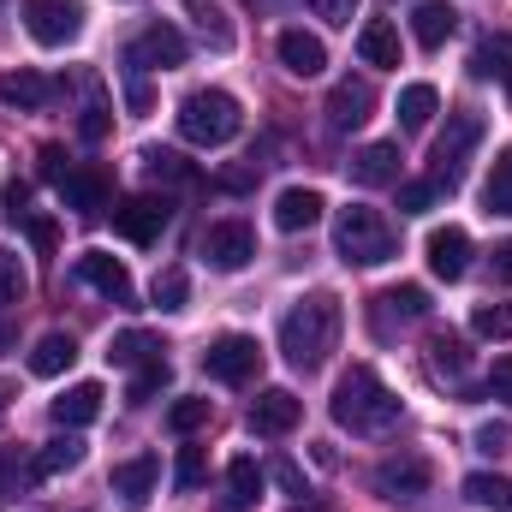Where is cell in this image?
<instances>
[{
	"mask_svg": "<svg viewBox=\"0 0 512 512\" xmlns=\"http://www.w3.org/2000/svg\"><path fill=\"white\" fill-rule=\"evenodd\" d=\"M340 298L334 292H310V298H298L292 310H286V322H280V352H286V364L292 370H322L328 364V352H334V340H340Z\"/></svg>",
	"mask_w": 512,
	"mask_h": 512,
	"instance_id": "obj_1",
	"label": "cell"
},
{
	"mask_svg": "<svg viewBox=\"0 0 512 512\" xmlns=\"http://www.w3.org/2000/svg\"><path fill=\"white\" fill-rule=\"evenodd\" d=\"M334 423L352 429V435H387L399 423V393L370 364H352L334 387Z\"/></svg>",
	"mask_w": 512,
	"mask_h": 512,
	"instance_id": "obj_2",
	"label": "cell"
},
{
	"mask_svg": "<svg viewBox=\"0 0 512 512\" xmlns=\"http://www.w3.org/2000/svg\"><path fill=\"white\" fill-rule=\"evenodd\" d=\"M393 251H399V239H393V227H387L382 209L346 203V209L334 215V256H340L346 268H382Z\"/></svg>",
	"mask_w": 512,
	"mask_h": 512,
	"instance_id": "obj_3",
	"label": "cell"
},
{
	"mask_svg": "<svg viewBox=\"0 0 512 512\" xmlns=\"http://www.w3.org/2000/svg\"><path fill=\"white\" fill-rule=\"evenodd\" d=\"M179 137L185 143H197V149H215V143H227V137H239V102L227 96V90H191L185 102H179Z\"/></svg>",
	"mask_w": 512,
	"mask_h": 512,
	"instance_id": "obj_4",
	"label": "cell"
},
{
	"mask_svg": "<svg viewBox=\"0 0 512 512\" xmlns=\"http://www.w3.org/2000/svg\"><path fill=\"white\" fill-rule=\"evenodd\" d=\"M483 143V114H453L447 131L435 137V185L441 191H459V179H465V161H471V149Z\"/></svg>",
	"mask_w": 512,
	"mask_h": 512,
	"instance_id": "obj_5",
	"label": "cell"
},
{
	"mask_svg": "<svg viewBox=\"0 0 512 512\" xmlns=\"http://www.w3.org/2000/svg\"><path fill=\"white\" fill-rule=\"evenodd\" d=\"M429 483H435V465L423 459V453H393V459H382L376 465V495L382 501H423L429 495Z\"/></svg>",
	"mask_w": 512,
	"mask_h": 512,
	"instance_id": "obj_6",
	"label": "cell"
},
{
	"mask_svg": "<svg viewBox=\"0 0 512 512\" xmlns=\"http://www.w3.org/2000/svg\"><path fill=\"white\" fill-rule=\"evenodd\" d=\"M203 370L227 387H245V382H256V370H262V346H256L251 334H221V340L203 352Z\"/></svg>",
	"mask_w": 512,
	"mask_h": 512,
	"instance_id": "obj_7",
	"label": "cell"
},
{
	"mask_svg": "<svg viewBox=\"0 0 512 512\" xmlns=\"http://www.w3.org/2000/svg\"><path fill=\"white\" fill-rule=\"evenodd\" d=\"M185 54H191V48H185V36H179L173 24H161V18H155L149 30H137V36H131L126 66H131V72H167V66H185Z\"/></svg>",
	"mask_w": 512,
	"mask_h": 512,
	"instance_id": "obj_8",
	"label": "cell"
},
{
	"mask_svg": "<svg viewBox=\"0 0 512 512\" xmlns=\"http://www.w3.org/2000/svg\"><path fill=\"white\" fill-rule=\"evenodd\" d=\"M24 24L42 48H66L84 30V6L78 0H24Z\"/></svg>",
	"mask_w": 512,
	"mask_h": 512,
	"instance_id": "obj_9",
	"label": "cell"
},
{
	"mask_svg": "<svg viewBox=\"0 0 512 512\" xmlns=\"http://www.w3.org/2000/svg\"><path fill=\"white\" fill-rule=\"evenodd\" d=\"M167 221H173L167 197H126V203H114V233L131 239V245H155L167 233Z\"/></svg>",
	"mask_w": 512,
	"mask_h": 512,
	"instance_id": "obj_10",
	"label": "cell"
},
{
	"mask_svg": "<svg viewBox=\"0 0 512 512\" xmlns=\"http://www.w3.org/2000/svg\"><path fill=\"white\" fill-rule=\"evenodd\" d=\"M197 251L209 256V268H221V274H239V268H251L256 256V233L245 221H215L209 233H203V245Z\"/></svg>",
	"mask_w": 512,
	"mask_h": 512,
	"instance_id": "obj_11",
	"label": "cell"
},
{
	"mask_svg": "<svg viewBox=\"0 0 512 512\" xmlns=\"http://www.w3.org/2000/svg\"><path fill=\"white\" fill-rule=\"evenodd\" d=\"M423 316H429V292L423 286H387V292H376V304H370V328L382 340H393V328H411Z\"/></svg>",
	"mask_w": 512,
	"mask_h": 512,
	"instance_id": "obj_12",
	"label": "cell"
},
{
	"mask_svg": "<svg viewBox=\"0 0 512 512\" xmlns=\"http://www.w3.org/2000/svg\"><path fill=\"white\" fill-rule=\"evenodd\" d=\"M78 280H84V286H96L108 304H137V286H131L126 262H120V256H108V251H84V256H78Z\"/></svg>",
	"mask_w": 512,
	"mask_h": 512,
	"instance_id": "obj_13",
	"label": "cell"
},
{
	"mask_svg": "<svg viewBox=\"0 0 512 512\" xmlns=\"http://www.w3.org/2000/svg\"><path fill=\"white\" fill-rule=\"evenodd\" d=\"M370 114H376V90H370V78H340V84L328 90V126L334 131H358Z\"/></svg>",
	"mask_w": 512,
	"mask_h": 512,
	"instance_id": "obj_14",
	"label": "cell"
},
{
	"mask_svg": "<svg viewBox=\"0 0 512 512\" xmlns=\"http://www.w3.org/2000/svg\"><path fill=\"white\" fill-rule=\"evenodd\" d=\"M298 417H304V405H298L292 387H262L256 405H251V429L256 435H292Z\"/></svg>",
	"mask_w": 512,
	"mask_h": 512,
	"instance_id": "obj_15",
	"label": "cell"
},
{
	"mask_svg": "<svg viewBox=\"0 0 512 512\" xmlns=\"http://www.w3.org/2000/svg\"><path fill=\"white\" fill-rule=\"evenodd\" d=\"M429 268H435V280H465V268H471V233L465 227H435L429 233Z\"/></svg>",
	"mask_w": 512,
	"mask_h": 512,
	"instance_id": "obj_16",
	"label": "cell"
},
{
	"mask_svg": "<svg viewBox=\"0 0 512 512\" xmlns=\"http://www.w3.org/2000/svg\"><path fill=\"white\" fill-rule=\"evenodd\" d=\"M280 66L292 72V78H322V66H328V48H322V36H310V30H280Z\"/></svg>",
	"mask_w": 512,
	"mask_h": 512,
	"instance_id": "obj_17",
	"label": "cell"
},
{
	"mask_svg": "<svg viewBox=\"0 0 512 512\" xmlns=\"http://www.w3.org/2000/svg\"><path fill=\"white\" fill-rule=\"evenodd\" d=\"M155 477H161V459H155V453H137V459H120V465H114L108 483H114V495H120L126 507H143V501L155 495Z\"/></svg>",
	"mask_w": 512,
	"mask_h": 512,
	"instance_id": "obj_18",
	"label": "cell"
},
{
	"mask_svg": "<svg viewBox=\"0 0 512 512\" xmlns=\"http://www.w3.org/2000/svg\"><path fill=\"white\" fill-rule=\"evenodd\" d=\"M346 167H352V179H358L364 191H376V185H399V143H364Z\"/></svg>",
	"mask_w": 512,
	"mask_h": 512,
	"instance_id": "obj_19",
	"label": "cell"
},
{
	"mask_svg": "<svg viewBox=\"0 0 512 512\" xmlns=\"http://www.w3.org/2000/svg\"><path fill=\"white\" fill-rule=\"evenodd\" d=\"M322 191H304V185H292V191H280L274 197V227L280 233H304V227H316L322 221Z\"/></svg>",
	"mask_w": 512,
	"mask_h": 512,
	"instance_id": "obj_20",
	"label": "cell"
},
{
	"mask_svg": "<svg viewBox=\"0 0 512 512\" xmlns=\"http://www.w3.org/2000/svg\"><path fill=\"white\" fill-rule=\"evenodd\" d=\"M102 399H108V393H102V382H78V387H66L48 411H54V423H60V429H84V423H96Z\"/></svg>",
	"mask_w": 512,
	"mask_h": 512,
	"instance_id": "obj_21",
	"label": "cell"
},
{
	"mask_svg": "<svg viewBox=\"0 0 512 512\" xmlns=\"http://www.w3.org/2000/svg\"><path fill=\"white\" fill-rule=\"evenodd\" d=\"M358 60H364V66H382V72H393V66L405 60V48H399V30H393L387 18H370V24L358 30Z\"/></svg>",
	"mask_w": 512,
	"mask_h": 512,
	"instance_id": "obj_22",
	"label": "cell"
},
{
	"mask_svg": "<svg viewBox=\"0 0 512 512\" xmlns=\"http://www.w3.org/2000/svg\"><path fill=\"white\" fill-rule=\"evenodd\" d=\"M155 358H167V346H161V334H149V328H126V334H114V346H108V364H120V370H143V364H155Z\"/></svg>",
	"mask_w": 512,
	"mask_h": 512,
	"instance_id": "obj_23",
	"label": "cell"
},
{
	"mask_svg": "<svg viewBox=\"0 0 512 512\" xmlns=\"http://www.w3.org/2000/svg\"><path fill=\"white\" fill-rule=\"evenodd\" d=\"M453 30H459V12H453L447 0H423V6L411 12V36H417V48H441Z\"/></svg>",
	"mask_w": 512,
	"mask_h": 512,
	"instance_id": "obj_24",
	"label": "cell"
},
{
	"mask_svg": "<svg viewBox=\"0 0 512 512\" xmlns=\"http://www.w3.org/2000/svg\"><path fill=\"white\" fill-rule=\"evenodd\" d=\"M60 203L78 209V215H102V209H108V185H102V173H66V179H60Z\"/></svg>",
	"mask_w": 512,
	"mask_h": 512,
	"instance_id": "obj_25",
	"label": "cell"
},
{
	"mask_svg": "<svg viewBox=\"0 0 512 512\" xmlns=\"http://www.w3.org/2000/svg\"><path fill=\"white\" fill-rule=\"evenodd\" d=\"M72 358H78V340L54 328L30 346V376H60V370H72Z\"/></svg>",
	"mask_w": 512,
	"mask_h": 512,
	"instance_id": "obj_26",
	"label": "cell"
},
{
	"mask_svg": "<svg viewBox=\"0 0 512 512\" xmlns=\"http://www.w3.org/2000/svg\"><path fill=\"white\" fill-rule=\"evenodd\" d=\"M429 370H435L441 382H453V387L465 382V370H471V352H465V340H459L453 328L429 340Z\"/></svg>",
	"mask_w": 512,
	"mask_h": 512,
	"instance_id": "obj_27",
	"label": "cell"
},
{
	"mask_svg": "<svg viewBox=\"0 0 512 512\" xmlns=\"http://www.w3.org/2000/svg\"><path fill=\"white\" fill-rule=\"evenodd\" d=\"M435 114H441L435 84H405V90H399V131H423Z\"/></svg>",
	"mask_w": 512,
	"mask_h": 512,
	"instance_id": "obj_28",
	"label": "cell"
},
{
	"mask_svg": "<svg viewBox=\"0 0 512 512\" xmlns=\"http://www.w3.org/2000/svg\"><path fill=\"white\" fill-rule=\"evenodd\" d=\"M256 489H262L256 459H233V465H227V507H221V512H251L256 507Z\"/></svg>",
	"mask_w": 512,
	"mask_h": 512,
	"instance_id": "obj_29",
	"label": "cell"
},
{
	"mask_svg": "<svg viewBox=\"0 0 512 512\" xmlns=\"http://www.w3.org/2000/svg\"><path fill=\"white\" fill-rule=\"evenodd\" d=\"M143 173H149L155 185H161V179H167V185H197V167H191L179 149H143Z\"/></svg>",
	"mask_w": 512,
	"mask_h": 512,
	"instance_id": "obj_30",
	"label": "cell"
},
{
	"mask_svg": "<svg viewBox=\"0 0 512 512\" xmlns=\"http://www.w3.org/2000/svg\"><path fill=\"white\" fill-rule=\"evenodd\" d=\"M54 96V84L48 78H36V72H6L0 78V102H18V108H42Z\"/></svg>",
	"mask_w": 512,
	"mask_h": 512,
	"instance_id": "obj_31",
	"label": "cell"
},
{
	"mask_svg": "<svg viewBox=\"0 0 512 512\" xmlns=\"http://www.w3.org/2000/svg\"><path fill=\"white\" fill-rule=\"evenodd\" d=\"M483 203H489V215H512V143L495 155V167L483 179Z\"/></svg>",
	"mask_w": 512,
	"mask_h": 512,
	"instance_id": "obj_32",
	"label": "cell"
},
{
	"mask_svg": "<svg viewBox=\"0 0 512 512\" xmlns=\"http://www.w3.org/2000/svg\"><path fill=\"white\" fill-rule=\"evenodd\" d=\"M512 72V42L507 36H483L471 54V78H507Z\"/></svg>",
	"mask_w": 512,
	"mask_h": 512,
	"instance_id": "obj_33",
	"label": "cell"
},
{
	"mask_svg": "<svg viewBox=\"0 0 512 512\" xmlns=\"http://www.w3.org/2000/svg\"><path fill=\"white\" fill-rule=\"evenodd\" d=\"M84 459V441L78 435H54L42 453H36V477H60V471H72Z\"/></svg>",
	"mask_w": 512,
	"mask_h": 512,
	"instance_id": "obj_34",
	"label": "cell"
},
{
	"mask_svg": "<svg viewBox=\"0 0 512 512\" xmlns=\"http://www.w3.org/2000/svg\"><path fill=\"white\" fill-rule=\"evenodd\" d=\"M465 495H471L477 507H489V512H512V483H507V477H495V471L465 477Z\"/></svg>",
	"mask_w": 512,
	"mask_h": 512,
	"instance_id": "obj_35",
	"label": "cell"
},
{
	"mask_svg": "<svg viewBox=\"0 0 512 512\" xmlns=\"http://www.w3.org/2000/svg\"><path fill=\"white\" fill-rule=\"evenodd\" d=\"M167 382H173V364H167V358H155V364H143V370H131V387H126V399H131V405H149L155 393H167Z\"/></svg>",
	"mask_w": 512,
	"mask_h": 512,
	"instance_id": "obj_36",
	"label": "cell"
},
{
	"mask_svg": "<svg viewBox=\"0 0 512 512\" xmlns=\"http://www.w3.org/2000/svg\"><path fill=\"white\" fill-rule=\"evenodd\" d=\"M471 328L483 334V340H512V298H489V304H477L471 310Z\"/></svg>",
	"mask_w": 512,
	"mask_h": 512,
	"instance_id": "obj_37",
	"label": "cell"
},
{
	"mask_svg": "<svg viewBox=\"0 0 512 512\" xmlns=\"http://www.w3.org/2000/svg\"><path fill=\"white\" fill-rule=\"evenodd\" d=\"M149 298H155L161 310H185V298H191V274H185V268H161L155 286H149Z\"/></svg>",
	"mask_w": 512,
	"mask_h": 512,
	"instance_id": "obj_38",
	"label": "cell"
},
{
	"mask_svg": "<svg viewBox=\"0 0 512 512\" xmlns=\"http://www.w3.org/2000/svg\"><path fill=\"white\" fill-rule=\"evenodd\" d=\"M203 477H209V453H203V447H179V465H173L179 495H197V489H203Z\"/></svg>",
	"mask_w": 512,
	"mask_h": 512,
	"instance_id": "obj_39",
	"label": "cell"
},
{
	"mask_svg": "<svg viewBox=\"0 0 512 512\" xmlns=\"http://www.w3.org/2000/svg\"><path fill=\"white\" fill-rule=\"evenodd\" d=\"M203 423H209V399H173L167 405V429L173 435H197Z\"/></svg>",
	"mask_w": 512,
	"mask_h": 512,
	"instance_id": "obj_40",
	"label": "cell"
},
{
	"mask_svg": "<svg viewBox=\"0 0 512 512\" xmlns=\"http://www.w3.org/2000/svg\"><path fill=\"white\" fill-rule=\"evenodd\" d=\"M108 114H114V108H108V96H102V84H90V102H84V120H78V131H84L90 143H102V137H108V126H114Z\"/></svg>",
	"mask_w": 512,
	"mask_h": 512,
	"instance_id": "obj_41",
	"label": "cell"
},
{
	"mask_svg": "<svg viewBox=\"0 0 512 512\" xmlns=\"http://www.w3.org/2000/svg\"><path fill=\"white\" fill-rule=\"evenodd\" d=\"M191 12H197V30H203L215 48H233V24H227V12H221L215 0H197Z\"/></svg>",
	"mask_w": 512,
	"mask_h": 512,
	"instance_id": "obj_42",
	"label": "cell"
},
{
	"mask_svg": "<svg viewBox=\"0 0 512 512\" xmlns=\"http://www.w3.org/2000/svg\"><path fill=\"white\" fill-rule=\"evenodd\" d=\"M435 197H441V185H435V179H411V185H399V209H405V215L435 209Z\"/></svg>",
	"mask_w": 512,
	"mask_h": 512,
	"instance_id": "obj_43",
	"label": "cell"
},
{
	"mask_svg": "<svg viewBox=\"0 0 512 512\" xmlns=\"http://www.w3.org/2000/svg\"><path fill=\"white\" fill-rule=\"evenodd\" d=\"M18 298H24V268L12 251H0V304H18Z\"/></svg>",
	"mask_w": 512,
	"mask_h": 512,
	"instance_id": "obj_44",
	"label": "cell"
},
{
	"mask_svg": "<svg viewBox=\"0 0 512 512\" xmlns=\"http://www.w3.org/2000/svg\"><path fill=\"white\" fill-rule=\"evenodd\" d=\"M489 393L512 411V352H507V358H495V370H489Z\"/></svg>",
	"mask_w": 512,
	"mask_h": 512,
	"instance_id": "obj_45",
	"label": "cell"
},
{
	"mask_svg": "<svg viewBox=\"0 0 512 512\" xmlns=\"http://www.w3.org/2000/svg\"><path fill=\"white\" fill-rule=\"evenodd\" d=\"M24 227H30V245H36V251L54 256V239H60V233H54V221H48V215H24Z\"/></svg>",
	"mask_w": 512,
	"mask_h": 512,
	"instance_id": "obj_46",
	"label": "cell"
},
{
	"mask_svg": "<svg viewBox=\"0 0 512 512\" xmlns=\"http://www.w3.org/2000/svg\"><path fill=\"white\" fill-rule=\"evenodd\" d=\"M268 471H274V483H280V489H286V495H310V489H304V471H298V465H292V459H274V465H268Z\"/></svg>",
	"mask_w": 512,
	"mask_h": 512,
	"instance_id": "obj_47",
	"label": "cell"
},
{
	"mask_svg": "<svg viewBox=\"0 0 512 512\" xmlns=\"http://www.w3.org/2000/svg\"><path fill=\"white\" fill-rule=\"evenodd\" d=\"M507 429H501V423H483V429H477V447H483V453H507Z\"/></svg>",
	"mask_w": 512,
	"mask_h": 512,
	"instance_id": "obj_48",
	"label": "cell"
},
{
	"mask_svg": "<svg viewBox=\"0 0 512 512\" xmlns=\"http://www.w3.org/2000/svg\"><path fill=\"white\" fill-rule=\"evenodd\" d=\"M126 102H131V114H149V84H143V72H131V84H126Z\"/></svg>",
	"mask_w": 512,
	"mask_h": 512,
	"instance_id": "obj_49",
	"label": "cell"
},
{
	"mask_svg": "<svg viewBox=\"0 0 512 512\" xmlns=\"http://www.w3.org/2000/svg\"><path fill=\"white\" fill-rule=\"evenodd\" d=\"M489 268H495V280H507L512 286V239H501V245L489 251Z\"/></svg>",
	"mask_w": 512,
	"mask_h": 512,
	"instance_id": "obj_50",
	"label": "cell"
},
{
	"mask_svg": "<svg viewBox=\"0 0 512 512\" xmlns=\"http://www.w3.org/2000/svg\"><path fill=\"white\" fill-rule=\"evenodd\" d=\"M328 24H352V0H310Z\"/></svg>",
	"mask_w": 512,
	"mask_h": 512,
	"instance_id": "obj_51",
	"label": "cell"
},
{
	"mask_svg": "<svg viewBox=\"0 0 512 512\" xmlns=\"http://www.w3.org/2000/svg\"><path fill=\"white\" fill-rule=\"evenodd\" d=\"M24 203H30V191H24V185H6V215H12V221H24V215H30Z\"/></svg>",
	"mask_w": 512,
	"mask_h": 512,
	"instance_id": "obj_52",
	"label": "cell"
},
{
	"mask_svg": "<svg viewBox=\"0 0 512 512\" xmlns=\"http://www.w3.org/2000/svg\"><path fill=\"white\" fill-rule=\"evenodd\" d=\"M42 173H48V179H66V173H60V149H54V143L42 149Z\"/></svg>",
	"mask_w": 512,
	"mask_h": 512,
	"instance_id": "obj_53",
	"label": "cell"
},
{
	"mask_svg": "<svg viewBox=\"0 0 512 512\" xmlns=\"http://www.w3.org/2000/svg\"><path fill=\"white\" fill-rule=\"evenodd\" d=\"M12 346H18V328H12V322H0V352H12Z\"/></svg>",
	"mask_w": 512,
	"mask_h": 512,
	"instance_id": "obj_54",
	"label": "cell"
},
{
	"mask_svg": "<svg viewBox=\"0 0 512 512\" xmlns=\"http://www.w3.org/2000/svg\"><path fill=\"white\" fill-rule=\"evenodd\" d=\"M507 102H512V72H507Z\"/></svg>",
	"mask_w": 512,
	"mask_h": 512,
	"instance_id": "obj_55",
	"label": "cell"
},
{
	"mask_svg": "<svg viewBox=\"0 0 512 512\" xmlns=\"http://www.w3.org/2000/svg\"><path fill=\"white\" fill-rule=\"evenodd\" d=\"M36 512H54V507H36Z\"/></svg>",
	"mask_w": 512,
	"mask_h": 512,
	"instance_id": "obj_56",
	"label": "cell"
},
{
	"mask_svg": "<svg viewBox=\"0 0 512 512\" xmlns=\"http://www.w3.org/2000/svg\"><path fill=\"white\" fill-rule=\"evenodd\" d=\"M0 6H6V0H0Z\"/></svg>",
	"mask_w": 512,
	"mask_h": 512,
	"instance_id": "obj_57",
	"label": "cell"
}]
</instances>
